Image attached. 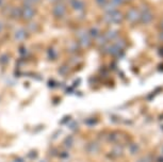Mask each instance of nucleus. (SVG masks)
Masks as SVG:
<instances>
[{
    "mask_svg": "<svg viewBox=\"0 0 163 162\" xmlns=\"http://www.w3.org/2000/svg\"><path fill=\"white\" fill-rule=\"evenodd\" d=\"M141 17H142V20H143L144 23H149V22L152 20V14H150V12H148V11L143 12Z\"/></svg>",
    "mask_w": 163,
    "mask_h": 162,
    "instance_id": "f257e3e1",
    "label": "nucleus"
}]
</instances>
